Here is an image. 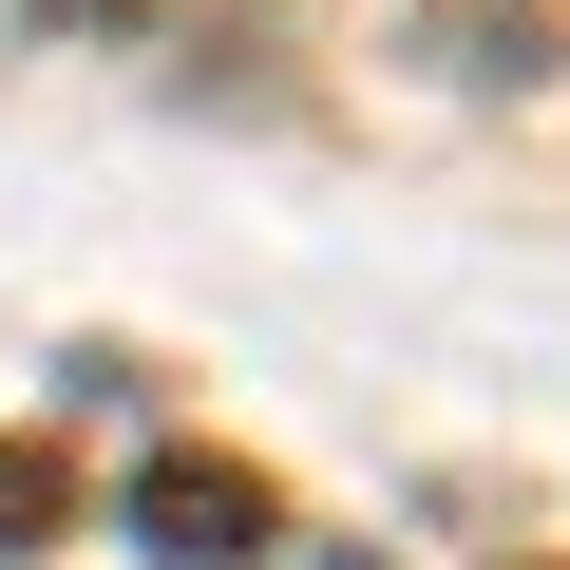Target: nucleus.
Masks as SVG:
<instances>
[{
  "label": "nucleus",
  "instance_id": "nucleus-2",
  "mask_svg": "<svg viewBox=\"0 0 570 570\" xmlns=\"http://www.w3.org/2000/svg\"><path fill=\"white\" fill-rule=\"evenodd\" d=\"M39 494H58V475H39V456H0V551H20V532H58V513H39Z\"/></svg>",
  "mask_w": 570,
  "mask_h": 570
},
{
  "label": "nucleus",
  "instance_id": "nucleus-1",
  "mask_svg": "<svg viewBox=\"0 0 570 570\" xmlns=\"http://www.w3.org/2000/svg\"><path fill=\"white\" fill-rule=\"evenodd\" d=\"M134 532H153L171 570H228V551H266V494L209 475V456H153V475H134Z\"/></svg>",
  "mask_w": 570,
  "mask_h": 570
}]
</instances>
